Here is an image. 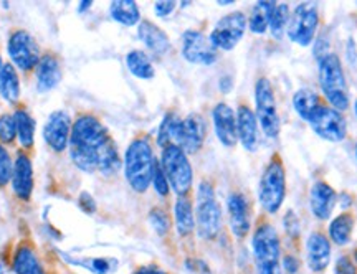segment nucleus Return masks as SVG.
Here are the masks:
<instances>
[{
  "label": "nucleus",
  "mask_w": 357,
  "mask_h": 274,
  "mask_svg": "<svg viewBox=\"0 0 357 274\" xmlns=\"http://www.w3.org/2000/svg\"><path fill=\"white\" fill-rule=\"evenodd\" d=\"M70 154L75 165L84 172L113 175L121 167L113 139L95 116H82L75 121L70 136Z\"/></svg>",
  "instance_id": "nucleus-1"
},
{
  "label": "nucleus",
  "mask_w": 357,
  "mask_h": 274,
  "mask_svg": "<svg viewBox=\"0 0 357 274\" xmlns=\"http://www.w3.org/2000/svg\"><path fill=\"white\" fill-rule=\"evenodd\" d=\"M158 160L154 159L153 147L146 137H139L129 144L124 157L126 178L132 190L146 192L153 182L154 167Z\"/></svg>",
  "instance_id": "nucleus-2"
},
{
  "label": "nucleus",
  "mask_w": 357,
  "mask_h": 274,
  "mask_svg": "<svg viewBox=\"0 0 357 274\" xmlns=\"http://www.w3.org/2000/svg\"><path fill=\"white\" fill-rule=\"evenodd\" d=\"M319 83L331 107L341 112L349 107V86H347L342 63L334 53L319 58Z\"/></svg>",
  "instance_id": "nucleus-3"
},
{
  "label": "nucleus",
  "mask_w": 357,
  "mask_h": 274,
  "mask_svg": "<svg viewBox=\"0 0 357 274\" xmlns=\"http://www.w3.org/2000/svg\"><path fill=\"white\" fill-rule=\"evenodd\" d=\"M197 231L204 240H213L222 228V210L215 192L208 182H200L197 190V208H195Z\"/></svg>",
  "instance_id": "nucleus-4"
},
{
  "label": "nucleus",
  "mask_w": 357,
  "mask_h": 274,
  "mask_svg": "<svg viewBox=\"0 0 357 274\" xmlns=\"http://www.w3.org/2000/svg\"><path fill=\"white\" fill-rule=\"evenodd\" d=\"M160 167L166 174L169 185L174 188V192L178 197H184L189 193L194 181V172H192V165L187 159V154L181 147L169 146L162 152V160H160Z\"/></svg>",
  "instance_id": "nucleus-5"
},
{
  "label": "nucleus",
  "mask_w": 357,
  "mask_h": 274,
  "mask_svg": "<svg viewBox=\"0 0 357 274\" xmlns=\"http://www.w3.org/2000/svg\"><path fill=\"white\" fill-rule=\"evenodd\" d=\"M287 195V177L280 157L271 159L260 181V201L268 213H276Z\"/></svg>",
  "instance_id": "nucleus-6"
},
{
  "label": "nucleus",
  "mask_w": 357,
  "mask_h": 274,
  "mask_svg": "<svg viewBox=\"0 0 357 274\" xmlns=\"http://www.w3.org/2000/svg\"><path fill=\"white\" fill-rule=\"evenodd\" d=\"M255 101H257V121L261 131L268 137H276L280 134V116L276 109L275 93L271 83L266 78H260L255 86Z\"/></svg>",
  "instance_id": "nucleus-7"
},
{
  "label": "nucleus",
  "mask_w": 357,
  "mask_h": 274,
  "mask_svg": "<svg viewBox=\"0 0 357 274\" xmlns=\"http://www.w3.org/2000/svg\"><path fill=\"white\" fill-rule=\"evenodd\" d=\"M319 25V13L316 3H301L294 8L293 15L289 17L288 37L291 42L306 47L314 40L316 30Z\"/></svg>",
  "instance_id": "nucleus-8"
},
{
  "label": "nucleus",
  "mask_w": 357,
  "mask_h": 274,
  "mask_svg": "<svg viewBox=\"0 0 357 274\" xmlns=\"http://www.w3.org/2000/svg\"><path fill=\"white\" fill-rule=\"evenodd\" d=\"M307 123L311 124L312 131L329 142H341L347 136V123L344 116L341 111L334 109L331 106L321 105Z\"/></svg>",
  "instance_id": "nucleus-9"
},
{
  "label": "nucleus",
  "mask_w": 357,
  "mask_h": 274,
  "mask_svg": "<svg viewBox=\"0 0 357 274\" xmlns=\"http://www.w3.org/2000/svg\"><path fill=\"white\" fill-rule=\"evenodd\" d=\"M247 24V17L242 12H231L222 17L211 33L212 45L220 50H231L242 40Z\"/></svg>",
  "instance_id": "nucleus-10"
},
{
  "label": "nucleus",
  "mask_w": 357,
  "mask_h": 274,
  "mask_svg": "<svg viewBox=\"0 0 357 274\" xmlns=\"http://www.w3.org/2000/svg\"><path fill=\"white\" fill-rule=\"evenodd\" d=\"M7 48L12 61L24 71L37 68L40 58H42L40 56V48L37 42H35L32 35L25 30L13 31L10 38H8Z\"/></svg>",
  "instance_id": "nucleus-11"
},
{
  "label": "nucleus",
  "mask_w": 357,
  "mask_h": 274,
  "mask_svg": "<svg viewBox=\"0 0 357 274\" xmlns=\"http://www.w3.org/2000/svg\"><path fill=\"white\" fill-rule=\"evenodd\" d=\"M205 134H207V128H205L202 116L190 114L178 123L174 146L181 147L185 154H195L202 147Z\"/></svg>",
  "instance_id": "nucleus-12"
},
{
  "label": "nucleus",
  "mask_w": 357,
  "mask_h": 274,
  "mask_svg": "<svg viewBox=\"0 0 357 274\" xmlns=\"http://www.w3.org/2000/svg\"><path fill=\"white\" fill-rule=\"evenodd\" d=\"M182 55L190 63L212 65L217 60V48L202 31L189 30L182 37Z\"/></svg>",
  "instance_id": "nucleus-13"
},
{
  "label": "nucleus",
  "mask_w": 357,
  "mask_h": 274,
  "mask_svg": "<svg viewBox=\"0 0 357 274\" xmlns=\"http://www.w3.org/2000/svg\"><path fill=\"white\" fill-rule=\"evenodd\" d=\"M252 246L257 263L280 261V240L275 228L270 223H263L257 228Z\"/></svg>",
  "instance_id": "nucleus-14"
},
{
  "label": "nucleus",
  "mask_w": 357,
  "mask_h": 274,
  "mask_svg": "<svg viewBox=\"0 0 357 274\" xmlns=\"http://www.w3.org/2000/svg\"><path fill=\"white\" fill-rule=\"evenodd\" d=\"M71 121L68 114L63 111H56L48 118L47 125H45V141L55 152H63L70 144L71 136Z\"/></svg>",
  "instance_id": "nucleus-15"
},
{
  "label": "nucleus",
  "mask_w": 357,
  "mask_h": 274,
  "mask_svg": "<svg viewBox=\"0 0 357 274\" xmlns=\"http://www.w3.org/2000/svg\"><path fill=\"white\" fill-rule=\"evenodd\" d=\"M213 125L218 141L225 147H234L238 142V132H236V116L234 109L225 102H220L213 107Z\"/></svg>",
  "instance_id": "nucleus-16"
},
{
  "label": "nucleus",
  "mask_w": 357,
  "mask_h": 274,
  "mask_svg": "<svg viewBox=\"0 0 357 274\" xmlns=\"http://www.w3.org/2000/svg\"><path fill=\"white\" fill-rule=\"evenodd\" d=\"M229 215L231 231L235 233V236H247L252 228V215H250V204L243 193H231L229 199Z\"/></svg>",
  "instance_id": "nucleus-17"
},
{
  "label": "nucleus",
  "mask_w": 357,
  "mask_h": 274,
  "mask_svg": "<svg viewBox=\"0 0 357 274\" xmlns=\"http://www.w3.org/2000/svg\"><path fill=\"white\" fill-rule=\"evenodd\" d=\"M12 187L20 200H29L33 192V170L29 155L19 154L13 164Z\"/></svg>",
  "instance_id": "nucleus-18"
},
{
  "label": "nucleus",
  "mask_w": 357,
  "mask_h": 274,
  "mask_svg": "<svg viewBox=\"0 0 357 274\" xmlns=\"http://www.w3.org/2000/svg\"><path fill=\"white\" fill-rule=\"evenodd\" d=\"M236 132L238 141L247 151H255L258 146V121L248 106H240L236 112Z\"/></svg>",
  "instance_id": "nucleus-19"
},
{
  "label": "nucleus",
  "mask_w": 357,
  "mask_h": 274,
  "mask_svg": "<svg viewBox=\"0 0 357 274\" xmlns=\"http://www.w3.org/2000/svg\"><path fill=\"white\" fill-rule=\"evenodd\" d=\"M337 195L326 182H316L311 188V210L316 218L328 220L336 206Z\"/></svg>",
  "instance_id": "nucleus-20"
},
{
  "label": "nucleus",
  "mask_w": 357,
  "mask_h": 274,
  "mask_svg": "<svg viewBox=\"0 0 357 274\" xmlns=\"http://www.w3.org/2000/svg\"><path fill=\"white\" fill-rule=\"evenodd\" d=\"M331 261V243L323 233H312L307 240V264L312 271L319 273Z\"/></svg>",
  "instance_id": "nucleus-21"
},
{
  "label": "nucleus",
  "mask_w": 357,
  "mask_h": 274,
  "mask_svg": "<svg viewBox=\"0 0 357 274\" xmlns=\"http://www.w3.org/2000/svg\"><path fill=\"white\" fill-rule=\"evenodd\" d=\"M61 79V65L60 60L53 55L47 53L40 58L37 65V84L40 91H48V89L55 88Z\"/></svg>",
  "instance_id": "nucleus-22"
},
{
  "label": "nucleus",
  "mask_w": 357,
  "mask_h": 274,
  "mask_svg": "<svg viewBox=\"0 0 357 274\" xmlns=\"http://www.w3.org/2000/svg\"><path fill=\"white\" fill-rule=\"evenodd\" d=\"M137 33H139L142 43H144L151 52L155 53V55H164V53L171 48V42H169L166 31L160 30L158 25L153 24V22H141Z\"/></svg>",
  "instance_id": "nucleus-23"
},
{
  "label": "nucleus",
  "mask_w": 357,
  "mask_h": 274,
  "mask_svg": "<svg viewBox=\"0 0 357 274\" xmlns=\"http://www.w3.org/2000/svg\"><path fill=\"white\" fill-rule=\"evenodd\" d=\"M13 271L17 274H47L37 253L30 245H22L13 256Z\"/></svg>",
  "instance_id": "nucleus-24"
},
{
  "label": "nucleus",
  "mask_w": 357,
  "mask_h": 274,
  "mask_svg": "<svg viewBox=\"0 0 357 274\" xmlns=\"http://www.w3.org/2000/svg\"><path fill=\"white\" fill-rule=\"evenodd\" d=\"M354 217L352 213H341L329 223V236L334 243L344 246L351 241L352 230H354Z\"/></svg>",
  "instance_id": "nucleus-25"
},
{
  "label": "nucleus",
  "mask_w": 357,
  "mask_h": 274,
  "mask_svg": "<svg viewBox=\"0 0 357 274\" xmlns=\"http://www.w3.org/2000/svg\"><path fill=\"white\" fill-rule=\"evenodd\" d=\"M323 105L319 100V96L316 94L312 89L303 88L300 91H296V94L293 96V106L296 109L298 114L301 116V119L310 121L311 116L314 114L316 109Z\"/></svg>",
  "instance_id": "nucleus-26"
},
{
  "label": "nucleus",
  "mask_w": 357,
  "mask_h": 274,
  "mask_svg": "<svg viewBox=\"0 0 357 274\" xmlns=\"http://www.w3.org/2000/svg\"><path fill=\"white\" fill-rule=\"evenodd\" d=\"M176 224L177 231L182 236L190 235L195 228V217H194V208H192L190 200L187 197H178L176 201Z\"/></svg>",
  "instance_id": "nucleus-27"
},
{
  "label": "nucleus",
  "mask_w": 357,
  "mask_h": 274,
  "mask_svg": "<svg viewBox=\"0 0 357 274\" xmlns=\"http://www.w3.org/2000/svg\"><path fill=\"white\" fill-rule=\"evenodd\" d=\"M128 68L134 76L141 79H151L154 78V66L151 58L141 50H132L128 53L126 56Z\"/></svg>",
  "instance_id": "nucleus-28"
},
{
  "label": "nucleus",
  "mask_w": 357,
  "mask_h": 274,
  "mask_svg": "<svg viewBox=\"0 0 357 274\" xmlns=\"http://www.w3.org/2000/svg\"><path fill=\"white\" fill-rule=\"evenodd\" d=\"M109 12L116 22L128 26L136 25L141 19L139 8L131 0H118V2H113L109 7Z\"/></svg>",
  "instance_id": "nucleus-29"
},
{
  "label": "nucleus",
  "mask_w": 357,
  "mask_h": 274,
  "mask_svg": "<svg viewBox=\"0 0 357 274\" xmlns=\"http://www.w3.org/2000/svg\"><path fill=\"white\" fill-rule=\"evenodd\" d=\"M276 3L275 2H258L255 7H253L252 15H250V30L253 33H265L268 26H270L271 15H273Z\"/></svg>",
  "instance_id": "nucleus-30"
},
{
  "label": "nucleus",
  "mask_w": 357,
  "mask_h": 274,
  "mask_svg": "<svg viewBox=\"0 0 357 274\" xmlns=\"http://www.w3.org/2000/svg\"><path fill=\"white\" fill-rule=\"evenodd\" d=\"M0 93H2L3 100L8 102H15L20 98L19 76L10 63L3 65L2 76H0Z\"/></svg>",
  "instance_id": "nucleus-31"
},
{
  "label": "nucleus",
  "mask_w": 357,
  "mask_h": 274,
  "mask_svg": "<svg viewBox=\"0 0 357 274\" xmlns=\"http://www.w3.org/2000/svg\"><path fill=\"white\" fill-rule=\"evenodd\" d=\"M13 118H15L17 137H19L22 147H24V149H30V147L33 146L35 121L25 109H17Z\"/></svg>",
  "instance_id": "nucleus-32"
},
{
  "label": "nucleus",
  "mask_w": 357,
  "mask_h": 274,
  "mask_svg": "<svg viewBox=\"0 0 357 274\" xmlns=\"http://www.w3.org/2000/svg\"><path fill=\"white\" fill-rule=\"evenodd\" d=\"M178 123H181V119H178L174 112H169V114H166V118H164L162 124H160L159 134H158V144L160 147H164V149H166V147H169V146H174Z\"/></svg>",
  "instance_id": "nucleus-33"
},
{
  "label": "nucleus",
  "mask_w": 357,
  "mask_h": 274,
  "mask_svg": "<svg viewBox=\"0 0 357 274\" xmlns=\"http://www.w3.org/2000/svg\"><path fill=\"white\" fill-rule=\"evenodd\" d=\"M289 7L284 6V3H280V6L275 7L273 10V15H271V20H270V30H271V35L276 40H281L283 38L284 31L288 29V24H289Z\"/></svg>",
  "instance_id": "nucleus-34"
},
{
  "label": "nucleus",
  "mask_w": 357,
  "mask_h": 274,
  "mask_svg": "<svg viewBox=\"0 0 357 274\" xmlns=\"http://www.w3.org/2000/svg\"><path fill=\"white\" fill-rule=\"evenodd\" d=\"M17 137V124L13 114H3L0 116V141L2 142H12Z\"/></svg>",
  "instance_id": "nucleus-35"
},
{
  "label": "nucleus",
  "mask_w": 357,
  "mask_h": 274,
  "mask_svg": "<svg viewBox=\"0 0 357 274\" xmlns=\"http://www.w3.org/2000/svg\"><path fill=\"white\" fill-rule=\"evenodd\" d=\"M12 174H13L12 159H10V155H8L6 147L0 144V187L7 185L8 181L12 178Z\"/></svg>",
  "instance_id": "nucleus-36"
},
{
  "label": "nucleus",
  "mask_w": 357,
  "mask_h": 274,
  "mask_svg": "<svg viewBox=\"0 0 357 274\" xmlns=\"http://www.w3.org/2000/svg\"><path fill=\"white\" fill-rule=\"evenodd\" d=\"M149 220L159 235H166L169 228H171V218H169V215L162 208H154L149 215Z\"/></svg>",
  "instance_id": "nucleus-37"
},
{
  "label": "nucleus",
  "mask_w": 357,
  "mask_h": 274,
  "mask_svg": "<svg viewBox=\"0 0 357 274\" xmlns=\"http://www.w3.org/2000/svg\"><path fill=\"white\" fill-rule=\"evenodd\" d=\"M153 183H154L155 192H158L160 197H167L169 195L171 185H169V181H167L166 174H164V170H162V167H160L159 162H155L154 175H153Z\"/></svg>",
  "instance_id": "nucleus-38"
},
{
  "label": "nucleus",
  "mask_w": 357,
  "mask_h": 274,
  "mask_svg": "<svg viewBox=\"0 0 357 274\" xmlns=\"http://www.w3.org/2000/svg\"><path fill=\"white\" fill-rule=\"evenodd\" d=\"M336 274H357V266L349 256H341L336 261Z\"/></svg>",
  "instance_id": "nucleus-39"
},
{
  "label": "nucleus",
  "mask_w": 357,
  "mask_h": 274,
  "mask_svg": "<svg viewBox=\"0 0 357 274\" xmlns=\"http://www.w3.org/2000/svg\"><path fill=\"white\" fill-rule=\"evenodd\" d=\"M258 274H281L280 261L258 263Z\"/></svg>",
  "instance_id": "nucleus-40"
},
{
  "label": "nucleus",
  "mask_w": 357,
  "mask_h": 274,
  "mask_svg": "<svg viewBox=\"0 0 357 274\" xmlns=\"http://www.w3.org/2000/svg\"><path fill=\"white\" fill-rule=\"evenodd\" d=\"M174 8H176V2H158L154 6V10L159 17H167Z\"/></svg>",
  "instance_id": "nucleus-41"
},
{
  "label": "nucleus",
  "mask_w": 357,
  "mask_h": 274,
  "mask_svg": "<svg viewBox=\"0 0 357 274\" xmlns=\"http://www.w3.org/2000/svg\"><path fill=\"white\" fill-rule=\"evenodd\" d=\"M79 205H82V208L84 212H95V201H93L91 195H88V193H83L82 197H79Z\"/></svg>",
  "instance_id": "nucleus-42"
},
{
  "label": "nucleus",
  "mask_w": 357,
  "mask_h": 274,
  "mask_svg": "<svg viewBox=\"0 0 357 274\" xmlns=\"http://www.w3.org/2000/svg\"><path fill=\"white\" fill-rule=\"evenodd\" d=\"M283 266L289 274H293V273L298 271V268H300V263H298V259L294 258V256H287V258L283 259Z\"/></svg>",
  "instance_id": "nucleus-43"
},
{
  "label": "nucleus",
  "mask_w": 357,
  "mask_h": 274,
  "mask_svg": "<svg viewBox=\"0 0 357 274\" xmlns=\"http://www.w3.org/2000/svg\"><path fill=\"white\" fill-rule=\"evenodd\" d=\"M136 274H166V273L160 271L159 268H154V266H144V268H141L139 271H137Z\"/></svg>",
  "instance_id": "nucleus-44"
},
{
  "label": "nucleus",
  "mask_w": 357,
  "mask_h": 274,
  "mask_svg": "<svg viewBox=\"0 0 357 274\" xmlns=\"http://www.w3.org/2000/svg\"><path fill=\"white\" fill-rule=\"evenodd\" d=\"M2 70H3V65H2V58H0V76H2Z\"/></svg>",
  "instance_id": "nucleus-45"
},
{
  "label": "nucleus",
  "mask_w": 357,
  "mask_h": 274,
  "mask_svg": "<svg viewBox=\"0 0 357 274\" xmlns=\"http://www.w3.org/2000/svg\"><path fill=\"white\" fill-rule=\"evenodd\" d=\"M354 112H356V118H357V100L354 102Z\"/></svg>",
  "instance_id": "nucleus-46"
},
{
  "label": "nucleus",
  "mask_w": 357,
  "mask_h": 274,
  "mask_svg": "<svg viewBox=\"0 0 357 274\" xmlns=\"http://www.w3.org/2000/svg\"><path fill=\"white\" fill-rule=\"evenodd\" d=\"M356 157H357V146H356Z\"/></svg>",
  "instance_id": "nucleus-47"
},
{
  "label": "nucleus",
  "mask_w": 357,
  "mask_h": 274,
  "mask_svg": "<svg viewBox=\"0 0 357 274\" xmlns=\"http://www.w3.org/2000/svg\"><path fill=\"white\" fill-rule=\"evenodd\" d=\"M356 259H357V250H356Z\"/></svg>",
  "instance_id": "nucleus-48"
}]
</instances>
